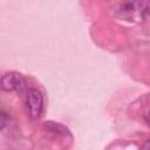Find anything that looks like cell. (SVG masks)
<instances>
[{"label":"cell","instance_id":"cell-1","mask_svg":"<svg viewBox=\"0 0 150 150\" xmlns=\"http://www.w3.org/2000/svg\"><path fill=\"white\" fill-rule=\"evenodd\" d=\"M26 104H27V110L30 118L38 120L41 116L43 110V97L40 90H38L36 88H30L27 91Z\"/></svg>","mask_w":150,"mask_h":150},{"label":"cell","instance_id":"cell-2","mask_svg":"<svg viewBox=\"0 0 150 150\" xmlns=\"http://www.w3.org/2000/svg\"><path fill=\"white\" fill-rule=\"evenodd\" d=\"M150 8V0H127L121 8V12L134 14L138 13L141 15H144L149 12Z\"/></svg>","mask_w":150,"mask_h":150},{"label":"cell","instance_id":"cell-5","mask_svg":"<svg viewBox=\"0 0 150 150\" xmlns=\"http://www.w3.org/2000/svg\"><path fill=\"white\" fill-rule=\"evenodd\" d=\"M6 121H8V117H7V115H6L5 111H1V117H0V122H1V123H0V128H1V129L5 128Z\"/></svg>","mask_w":150,"mask_h":150},{"label":"cell","instance_id":"cell-7","mask_svg":"<svg viewBox=\"0 0 150 150\" xmlns=\"http://www.w3.org/2000/svg\"><path fill=\"white\" fill-rule=\"evenodd\" d=\"M148 122H149V123H150V117H149V118H148Z\"/></svg>","mask_w":150,"mask_h":150},{"label":"cell","instance_id":"cell-6","mask_svg":"<svg viewBox=\"0 0 150 150\" xmlns=\"http://www.w3.org/2000/svg\"><path fill=\"white\" fill-rule=\"evenodd\" d=\"M142 149H144V150H150V139H148V141H145L143 144H142V146H141Z\"/></svg>","mask_w":150,"mask_h":150},{"label":"cell","instance_id":"cell-3","mask_svg":"<svg viewBox=\"0 0 150 150\" xmlns=\"http://www.w3.org/2000/svg\"><path fill=\"white\" fill-rule=\"evenodd\" d=\"M23 84V80L20 74L18 73H6L1 77V87L6 91H13L18 90Z\"/></svg>","mask_w":150,"mask_h":150},{"label":"cell","instance_id":"cell-4","mask_svg":"<svg viewBox=\"0 0 150 150\" xmlns=\"http://www.w3.org/2000/svg\"><path fill=\"white\" fill-rule=\"evenodd\" d=\"M45 128H46L48 131L54 132V134H57V135H63V136L70 135L69 130H68L64 125H62V124H60V123H56V122H53V121L47 122V123L45 124Z\"/></svg>","mask_w":150,"mask_h":150}]
</instances>
